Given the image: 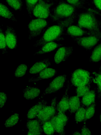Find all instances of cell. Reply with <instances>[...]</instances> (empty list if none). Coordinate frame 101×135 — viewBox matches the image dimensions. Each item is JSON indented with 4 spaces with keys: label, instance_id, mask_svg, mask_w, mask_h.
I'll list each match as a JSON object with an SVG mask.
<instances>
[{
    "label": "cell",
    "instance_id": "obj_25",
    "mask_svg": "<svg viewBox=\"0 0 101 135\" xmlns=\"http://www.w3.org/2000/svg\"><path fill=\"white\" fill-rule=\"evenodd\" d=\"M89 61L97 62L101 61V42L96 46L92 51L89 58Z\"/></svg>",
    "mask_w": 101,
    "mask_h": 135
},
{
    "label": "cell",
    "instance_id": "obj_6",
    "mask_svg": "<svg viewBox=\"0 0 101 135\" xmlns=\"http://www.w3.org/2000/svg\"><path fill=\"white\" fill-rule=\"evenodd\" d=\"M71 37L79 46L89 51L96 46L101 39V33L94 35Z\"/></svg>",
    "mask_w": 101,
    "mask_h": 135
},
{
    "label": "cell",
    "instance_id": "obj_22",
    "mask_svg": "<svg viewBox=\"0 0 101 135\" xmlns=\"http://www.w3.org/2000/svg\"><path fill=\"white\" fill-rule=\"evenodd\" d=\"M81 105V99L80 97L73 96L70 97L69 99V111L70 115L76 112Z\"/></svg>",
    "mask_w": 101,
    "mask_h": 135
},
{
    "label": "cell",
    "instance_id": "obj_42",
    "mask_svg": "<svg viewBox=\"0 0 101 135\" xmlns=\"http://www.w3.org/2000/svg\"><path fill=\"white\" fill-rule=\"evenodd\" d=\"M46 0L51 1V0Z\"/></svg>",
    "mask_w": 101,
    "mask_h": 135
},
{
    "label": "cell",
    "instance_id": "obj_20",
    "mask_svg": "<svg viewBox=\"0 0 101 135\" xmlns=\"http://www.w3.org/2000/svg\"><path fill=\"white\" fill-rule=\"evenodd\" d=\"M63 45V44L56 43L54 42H48L42 46L37 51L33 54V55L43 54L53 51L57 48Z\"/></svg>",
    "mask_w": 101,
    "mask_h": 135
},
{
    "label": "cell",
    "instance_id": "obj_30",
    "mask_svg": "<svg viewBox=\"0 0 101 135\" xmlns=\"http://www.w3.org/2000/svg\"><path fill=\"white\" fill-rule=\"evenodd\" d=\"M6 1L8 4L15 11L22 10L23 6L22 0H6Z\"/></svg>",
    "mask_w": 101,
    "mask_h": 135
},
{
    "label": "cell",
    "instance_id": "obj_26",
    "mask_svg": "<svg viewBox=\"0 0 101 135\" xmlns=\"http://www.w3.org/2000/svg\"><path fill=\"white\" fill-rule=\"evenodd\" d=\"M87 107L81 105L76 112L75 115V120L77 124L84 120Z\"/></svg>",
    "mask_w": 101,
    "mask_h": 135
},
{
    "label": "cell",
    "instance_id": "obj_7",
    "mask_svg": "<svg viewBox=\"0 0 101 135\" xmlns=\"http://www.w3.org/2000/svg\"><path fill=\"white\" fill-rule=\"evenodd\" d=\"M57 99L56 97L53 98L51 101V105L45 106L37 115L36 119L38 120L42 126L44 123L50 120L56 114L58 103Z\"/></svg>",
    "mask_w": 101,
    "mask_h": 135
},
{
    "label": "cell",
    "instance_id": "obj_32",
    "mask_svg": "<svg viewBox=\"0 0 101 135\" xmlns=\"http://www.w3.org/2000/svg\"><path fill=\"white\" fill-rule=\"evenodd\" d=\"M28 66L26 64H22L17 68L14 72V76L17 78L22 77L26 73Z\"/></svg>",
    "mask_w": 101,
    "mask_h": 135
},
{
    "label": "cell",
    "instance_id": "obj_10",
    "mask_svg": "<svg viewBox=\"0 0 101 135\" xmlns=\"http://www.w3.org/2000/svg\"><path fill=\"white\" fill-rule=\"evenodd\" d=\"M66 79V75L65 74L56 77L44 90L41 98H43L46 95L56 92L59 90L64 86Z\"/></svg>",
    "mask_w": 101,
    "mask_h": 135
},
{
    "label": "cell",
    "instance_id": "obj_5",
    "mask_svg": "<svg viewBox=\"0 0 101 135\" xmlns=\"http://www.w3.org/2000/svg\"><path fill=\"white\" fill-rule=\"evenodd\" d=\"M48 22L45 19L37 18L31 20L28 25L29 39L43 33L48 28Z\"/></svg>",
    "mask_w": 101,
    "mask_h": 135
},
{
    "label": "cell",
    "instance_id": "obj_36",
    "mask_svg": "<svg viewBox=\"0 0 101 135\" xmlns=\"http://www.w3.org/2000/svg\"><path fill=\"white\" fill-rule=\"evenodd\" d=\"M82 135H91V133L90 130L87 127L86 124H84L81 129Z\"/></svg>",
    "mask_w": 101,
    "mask_h": 135
},
{
    "label": "cell",
    "instance_id": "obj_15",
    "mask_svg": "<svg viewBox=\"0 0 101 135\" xmlns=\"http://www.w3.org/2000/svg\"><path fill=\"white\" fill-rule=\"evenodd\" d=\"M26 127L28 130L27 135H42L43 132L42 125L37 119L28 121Z\"/></svg>",
    "mask_w": 101,
    "mask_h": 135
},
{
    "label": "cell",
    "instance_id": "obj_31",
    "mask_svg": "<svg viewBox=\"0 0 101 135\" xmlns=\"http://www.w3.org/2000/svg\"><path fill=\"white\" fill-rule=\"evenodd\" d=\"M28 13L32 18L34 9L38 0H25Z\"/></svg>",
    "mask_w": 101,
    "mask_h": 135
},
{
    "label": "cell",
    "instance_id": "obj_17",
    "mask_svg": "<svg viewBox=\"0 0 101 135\" xmlns=\"http://www.w3.org/2000/svg\"><path fill=\"white\" fill-rule=\"evenodd\" d=\"M51 63V60L48 58H45L36 63L30 68L29 73L31 74H36L44 69L48 68Z\"/></svg>",
    "mask_w": 101,
    "mask_h": 135
},
{
    "label": "cell",
    "instance_id": "obj_37",
    "mask_svg": "<svg viewBox=\"0 0 101 135\" xmlns=\"http://www.w3.org/2000/svg\"><path fill=\"white\" fill-rule=\"evenodd\" d=\"M68 3L74 7H78L80 4V0H66Z\"/></svg>",
    "mask_w": 101,
    "mask_h": 135
},
{
    "label": "cell",
    "instance_id": "obj_29",
    "mask_svg": "<svg viewBox=\"0 0 101 135\" xmlns=\"http://www.w3.org/2000/svg\"><path fill=\"white\" fill-rule=\"evenodd\" d=\"M19 119V114L15 113L6 120L4 125L7 127H12L18 123Z\"/></svg>",
    "mask_w": 101,
    "mask_h": 135
},
{
    "label": "cell",
    "instance_id": "obj_21",
    "mask_svg": "<svg viewBox=\"0 0 101 135\" xmlns=\"http://www.w3.org/2000/svg\"><path fill=\"white\" fill-rule=\"evenodd\" d=\"M23 96L26 99H33L39 95L40 90L37 87L27 86L23 91Z\"/></svg>",
    "mask_w": 101,
    "mask_h": 135
},
{
    "label": "cell",
    "instance_id": "obj_12",
    "mask_svg": "<svg viewBox=\"0 0 101 135\" xmlns=\"http://www.w3.org/2000/svg\"><path fill=\"white\" fill-rule=\"evenodd\" d=\"M4 32L8 48L11 49L16 48L17 38L15 30L10 25H8Z\"/></svg>",
    "mask_w": 101,
    "mask_h": 135
},
{
    "label": "cell",
    "instance_id": "obj_34",
    "mask_svg": "<svg viewBox=\"0 0 101 135\" xmlns=\"http://www.w3.org/2000/svg\"><path fill=\"white\" fill-rule=\"evenodd\" d=\"M90 85H87L77 87L75 90L76 95L80 97H82L90 89Z\"/></svg>",
    "mask_w": 101,
    "mask_h": 135
},
{
    "label": "cell",
    "instance_id": "obj_39",
    "mask_svg": "<svg viewBox=\"0 0 101 135\" xmlns=\"http://www.w3.org/2000/svg\"><path fill=\"white\" fill-rule=\"evenodd\" d=\"M72 135H82L81 133L79 132L78 131H76L74 133H73L72 134Z\"/></svg>",
    "mask_w": 101,
    "mask_h": 135
},
{
    "label": "cell",
    "instance_id": "obj_27",
    "mask_svg": "<svg viewBox=\"0 0 101 135\" xmlns=\"http://www.w3.org/2000/svg\"><path fill=\"white\" fill-rule=\"evenodd\" d=\"M96 102L95 101L90 106L87 107L84 119L83 122L84 124H86L87 121L93 116L95 110V107Z\"/></svg>",
    "mask_w": 101,
    "mask_h": 135
},
{
    "label": "cell",
    "instance_id": "obj_2",
    "mask_svg": "<svg viewBox=\"0 0 101 135\" xmlns=\"http://www.w3.org/2000/svg\"><path fill=\"white\" fill-rule=\"evenodd\" d=\"M77 25L90 32H101L99 29L98 21L93 13L89 12L82 13L79 15Z\"/></svg>",
    "mask_w": 101,
    "mask_h": 135
},
{
    "label": "cell",
    "instance_id": "obj_41",
    "mask_svg": "<svg viewBox=\"0 0 101 135\" xmlns=\"http://www.w3.org/2000/svg\"><path fill=\"white\" fill-rule=\"evenodd\" d=\"M100 121L101 122V113L100 116Z\"/></svg>",
    "mask_w": 101,
    "mask_h": 135
},
{
    "label": "cell",
    "instance_id": "obj_28",
    "mask_svg": "<svg viewBox=\"0 0 101 135\" xmlns=\"http://www.w3.org/2000/svg\"><path fill=\"white\" fill-rule=\"evenodd\" d=\"M42 126L43 131L45 134L52 135L55 132L53 125L50 120L44 123Z\"/></svg>",
    "mask_w": 101,
    "mask_h": 135
},
{
    "label": "cell",
    "instance_id": "obj_38",
    "mask_svg": "<svg viewBox=\"0 0 101 135\" xmlns=\"http://www.w3.org/2000/svg\"><path fill=\"white\" fill-rule=\"evenodd\" d=\"M94 4L98 10L101 11V0H93Z\"/></svg>",
    "mask_w": 101,
    "mask_h": 135
},
{
    "label": "cell",
    "instance_id": "obj_16",
    "mask_svg": "<svg viewBox=\"0 0 101 135\" xmlns=\"http://www.w3.org/2000/svg\"><path fill=\"white\" fill-rule=\"evenodd\" d=\"M67 88L61 100L57 103V109L58 112L62 113L66 112L69 109V99L68 94V90L70 87L69 81H67Z\"/></svg>",
    "mask_w": 101,
    "mask_h": 135
},
{
    "label": "cell",
    "instance_id": "obj_14",
    "mask_svg": "<svg viewBox=\"0 0 101 135\" xmlns=\"http://www.w3.org/2000/svg\"><path fill=\"white\" fill-rule=\"evenodd\" d=\"M57 71V70L56 69L47 68L29 78L28 81L35 82L42 79L52 78L56 74Z\"/></svg>",
    "mask_w": 101,
    "mask_h": 135
},
{
    "label": "cell",
    "instance_id": "obj_24",
    "mask_svg": "<svg viewBox=\"0 0 101 135\" xmlns=\"http://www.w3.org/2000/svg\"><path fill=\"white\" fill-rule=\"evenodd\" d=\"M0 15L1 17L8 18L14 22H17L13 13L5 5L1 2L0 3Z\"/></svg>",
    "mask_w": 101,
    "mask_h": 135
},
{
    "label": "cell",
    "instance_id": "obj_11",
    "mask_svg": "<svg viewBox=\"0 0 101 135\" xmlns=\"http://www.w3.org/2000/svg\"><path fill=\"white\" fill-rule=\"evenodd\" d=\"M101 33L94 32L86 31L81 28L77 25L70 26L67 29L64 35L71 37H78L84 36L94 35Z\"/></svg>",
    "mask_w": 101,
    "mask_h": 135
},
{
    "label": "cell",
    "instance_id": "obj_40",
    "mask_svg": "<svg viewBox=\"0 0 101 135\" xmlns=\"http://www.w3.org/2000/svg\"><path fill=\"white\" fill-rule=\"evenodd\" d=\"M98 24L99 27L101 28V22L98 21Z\"/></svg>",
    "mask_w": 101,
    "mask_h": 135
},
{
    "label": "cell",
    "instance_id": "obj_4",
    "mask_svg": "<svg viewBox=\"0 0 101 135\" xmlns=\"http://www.w3.org/2000/svg\"><path fill=\"white\" fill-rule=\"evenodd\" d=\"M93 77L88 71L80 68L71 73L70 81L72 85L76 87L90 85Z\"/></svg>",
    "mask_w": 101,
    "mask_h": 135
},
{
    "label": "cell",
    "instance_id": "obj_19",
    "mask_svg": "<svg viewBox=\"0 0 101 135\" xmlns=\"http://www.w3.org/2000/svg\"><path fill=\"white\" fill-rule=\"evenodd\" d=\"M97 93L96 87L87 92L81 99V105L87 107L95 102Z\"/></svg>",
    "mask_w": 101,
    "mask_h": 135
},
{
    "label": "cell",
    "instance_id": "obj_35",
    "mask_svg": "<svg viewBox=\"0 0 101 135\" xmlns=\"http://www.w3.org/2000/svg\"><path fill=\"white\" fill-rule=\"evenodd\" d=\"M7 100L6 94L4 92H1L0 94V107L1 108L5 104Z\"/></svg>",
    "mask_w": 101,
    "mask_h": 135
},
{
    "label": "cell",
    "instance_id": "obj_9",
    "mask_svg": "<svg viewBox=\"0 0 101 135\" xmlns=\"http://www.w3.org/2000/svg\"><path fill=\"white\" fill-rule=\"evenodd\" d=\"M53 125L55 132L59 135L65 134V128L69 121V118L64 113L57 112L51 119Z\"/></svg>",
    "mask_w": 101,
    "mask_h": 135
},
{
    "label": "cell",
    "instance_id": "obj_1",
    "mask_svg": "<svg viewBox=\"0 0 101 135\" xmlns=\"http://www.w3.org/2000/svg\"><path fill=\"white\" fill-rule=\"evenodd\" d=\"M73 22L72 18H67L57 22V25L48 27L43 33L41 37L33 45V46H42L49 42L64 40V32Z\"/></svg>",
    "mask_w": 101,
    "mask_h": 135
},
{
    "label": "cell",
    "instance_id": "obj_3",
    "mask_svg": "<svg viewBox=\"0 0 101 135\" xmlns=\"http://www.w3.org/2000/svg\"><path fill=\"white\" fill-rule=\"evenodd\" d=\"M74 7L67 3H59L50 12V18L53 21L57 22L71 16L75 10Z\"/></svg>",
    "mask_w": 101,
    "mask_h": 135
},
{
    "label": "cell",
    "instance_id": "obj_13",
    "mask_svg": "<svg viewBox=\"0 0 101 135\" xmlns=\"http://www.w3.org/2000/svg\"><path fill=\"white\" fill-rule=\"evenodd\" d=\"M73 51L71 46H64L59 48L56 52L54 57L55 62L59 64L67 60L72 55Z\"/></svg>",
    "mask_w": 101,
    "mask_h": 135
},
{
    "label": "cell",
    "instance_id": "obj_8",
    "mask_svg": "<svg viewBox=\"0 0 101 135\" xmlns=\"http://www.w3.org/2000/svg\"><path fill=\"white\" fill-rule=\"evenodd\" d=\"M51 1L38 0L33 12V15L36 18L43 19L50 16V8L53 4Z\"/></svg>",
    "mask_w": 101,
    "mask_h": 135
},
{
    "label": "cell",
    "instance_id": "obj_18",
    "mask_svg": "<svg viewBox=\"0 0 101 135\" xmlns=\"http://www.w3.org/2000/svg\"><path fill=\"white\" fill-rule=\"evenodd\" d=\"M47 103L45 100L38 102L36 105L31 107L28 111L27 114V120L36 118L40 111L45 106Z\"/></svg>",
    "mask_w": 101,
    "mask_h": 135
},
{
    "label": "cell",
    "instance_id": "obj_23",
    "mask_svg": "<svg viewBox=\"0 0 101 135\" xmlns=\"http://www.w3.org/2000/svg\"><path fill=\"white\" fill-rule=\"evenodd\" d=\"M92 74L95 76L93 77L92 81L97 85V98L99 100L101 98V65L98 72L94 71Z\"/></svg>",
    "mask_w": 101,
    "mask_h": 135
},
{
    "label": "cell",
    "instance_id": "obj_33",
    "mask_svg": "<svg viewBox=\"0 0 101 135\" xmlns=\"http://www.w3.org/2000/svg\"><path fill=\"white\" fill-rule=\"evenodd\" d=\"M0 49L3 54H7V49L8 47L7 46L6 40L4 32L2 29L0 27Z\"/></svg>",
    "mask_w": 101,
    "mask_h": 135
}]
</instances>
